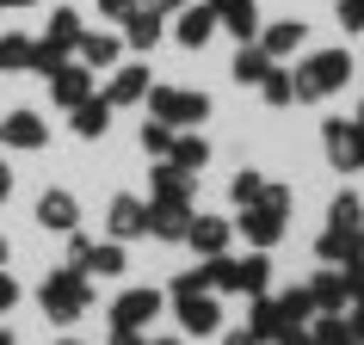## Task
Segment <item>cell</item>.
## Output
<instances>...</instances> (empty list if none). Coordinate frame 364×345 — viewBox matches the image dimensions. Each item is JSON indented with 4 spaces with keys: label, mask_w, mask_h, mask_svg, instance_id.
<instances>
[{
    "label": "cell",
    "mask_w": 364,
    "mask_h": 345,
    "mask_svg": "<svg viewBox=\"0 0 364 345\" xmlns=\"http://www.w3.org/2000/svg\"><path fill=\"white\" fill-rule=\"evenodd\" d=\"M38 302H43V314H50V321L68 327V321H80V314H87L93 284H87V271H80V265H62V271H50V278H43Z\"/></svg>",
    "instance_id": "obj_1"
},
{
    "label": "cell",
    "mask_w": 364,
    "mask_h": 345,
    "mask_svg": "<svg viewBox=\"0 0 364 345\" xmlns=\"http://www.w3.org/2000/svg\"><path fill=\"white\" fill-rule=\"evenodd\" d=\"M284 216H290V185H266V197L241 210V234H247L253 247L266 253V247H278V234H284Z\"/></svg>",
    "instance_id": "obj_2"
},
{
    "label": "cell",
    "mask_w": 364,
    "mask_h": 345,
    "mask_svg": "<svg viewBox=\"0 0 364 345\" xmlns=\"http://www.w3.org/2000/svg\"><path fill=\"white\" fill-rule=\"evenodd\" d=\"M173 308H179V327L186 333H216L223 327V308H216V296L204 284H198V271H186V278H173Z\"/></svg>",
    "instance_id": "obj_3"
},
{
    "label": "cell",
    "mask_w": 364,
    "mask_h": 345,
    "mask_svg": "<svg viewBox=\"0 0 364 345\" xmlns=\"http://www.w3.org/2000/svg\"><path fill=\"white\" fill-rule=\"evenodd\" d=\"M346 80H352V56L346 50H321V56H309L296 68V99H327V93H340Z\"/></svg>",
    "instance_id": "obj_4"
},
{
    "label": "cell",
    "mask_w": 364,
    "mask_h": 345,
    "mask_svg": "<svg viewBox=\"0 0 364 345\" xmlns=\"http://www.w3.org/2000/svg\"><path fill=\"white\" fill-rule=\"evenodd\" d=\"M149 105H154V117L161 124H204L210 117V99L204 93H186V87H149Z\"/></svg>",
    "instance_id": "obj_5"
},
{
    "label": "cell",
    "mask_w": 364,
    "mask_h": 345,
    "mask_svg": "<svg viewBox=\"0 0 364 345\" xmlns=\"http://www.w3.org/2000/svg\"><path fill=\"white\" fill-rule=\"evenodd\" d=\"M321 148H327V160H333L340 172H352V167L364 160V130H358V117H352V124H346V117H327V124H321Z\"/></svg>",
    "instance_id": "obj_6"
},
{
    "label": "cell",
    "mask_w": 364,
    "mask_h": 345,
    "mask_svg": "<svg viewBox=\"0 0 364 345\" xmlns=\"http://www.w3.org/2000/svg\"><path fill=\"white\" fill-rule=\"evenodd\" d=\"M50 99H56V105H68V111H75L80 99H93V68H87V62H62V68H50Z\"/></svg>",
    "instance_id": "obj_7"
},
{
    "label": "cell",
    "mask_w": 364,
    "mask_h": 345,
    "mask_svg": "<svg viewBox=\"0 0 364 345\" xmlns=\"http://www.w3.org/2000/svg\"><path fill=\"white\" fill-rule=\"evenodd\" d=\"M315 253H321V265H352V259H364V229L327 222V234L315 241Z\"/></svg>",
    "instance_id": "obj_8"
},
{
    "label": "cell",
    "mask_w": 364,
    "mask_h": 345,
    "mask_svg": "<svg viewBox=\"0 0 364 345\" xmlns=\"http://www.w3.org/2000/svg\"><path fill=\"white\" fill-rule=\"evenodd\" d=\"M154 314H161V290H142V284L112 302V327H149Z\"/></svg>",
    "instance_id": "obj_9"
},
{
    "label": "cell",
    "mask_w": 364,
    "mask_h": 345,
    "mask_svg": "<svg viewBox=\"0 0 364 345\" xmlns=\"http://www.w3.org/2000/svg\"><path fill=\"white\" fill-rule=\"evenodd\" d=\"M173 38L186 43V50H204V43L216 38V13L210 6H179V13H173Z\"/></svg>",
    "instance_id": "obj_10"
},
{
    "label": "cell",
    "mask_w": 364,
    "mask_h": 345,
    "mask_svg": "<svg viewBox=\"0 0 364 345\" xmlns=\"http://www.w3.org/2000/svg\"><path fill=\"white\" fill-rule=\"evenodd\" d=\"M38 222H43V229H56V234H75L80 229V204L68 192H43L38 197Z\"/></svg>",
    "instance_id": "obj_11"
},
{
    "label": "cell",
    "mask_w": 364,
    "mask_h": 345,
    "mask_svg": "<svg viewBox=\"0 0 364 345\" xmlns=\"http://www.w3.org/2000/svg\"><path fill=\"white\" fill-rule=\"evenodd\" d=\"M0 142H6V148H43V142H50V130H43L38 111H13L6 124H0Z\"/></svg>",
    "instance_id": "obj_12"
},
{
    "label": "cell",
    "mask_w": 364,
    "mask_h": 345,
    "mask_svg": "<svg viewBox=\"0 0 364 345\" xmlns=\"http://www.w3.org/2000/svg\"><path fill=\"white\" fill-rule=\"evenodd\" d=\"M192 229V204H149V234L154 241H186Z\"/></svg>",
    "instance_id": "obj_13"
},
{
    "label": "cell",
    "mask_w": 364,
    "mask_h": 345,
    "mask_svg": "<svg viewBox=\"0 0 364 345\" xmlns=\"http://www.w3.org/2000/svg\"><path fill=\"white\" fill-rule=\"evenodd\" d=\"M105 222H112L117 241H142V234H149V204H136V197H112V216H105Z\"/></svg>",
    "instance_id": "obj_14"
},
{
    "label": "cell",
    "mask_w": 364,
    "mask_h": 345,
    "mask_svg": "<svg viewBox=\"0 0 364 345\" xmlns=\"http://www.w3.org/2000/svg\"><path fill=\"white\" fill-rule=\"evenodd\" d=\"M229 234H235V222H223V216H192V229H186V241H192L204 259H216V253L229 247Z\"/></svg>",
    "instance_id": "obj_15"
},
{
    "label": "cell",
    "mask_w": 364,
    "mask_h": 345,
    "mask_svg": "<svg viewBox=\"0 0 364 345\" xmlns=\"http://www.w3.org/2000/svg\"><path fill=\"white\" fill-rule=\"evenodd\" d=\"M149 87H154V75L142 68V62H130V68H117V75H112L105 99H112V105H136V99H149Z\"/></svg>",
    "instance_id": "obj_16"
},
{
    "label": "cell",
    "mask_w": 364,
    "mask_h": 345,
    "mask_svg": "<svg viewBox=\"0 0 364 345\" xmlns=\"http://www.w3.org/2000/svg\"><path fill=\"white\" fill-rule=\"evenodd\" d=\"M303 31H309L303 19H278V25H266V31H259V50H266L272 62H284L290 50H303Z\"/></svg>",
    "instance_id": "obj_17"
},
{
    "label": "cell",
    "mask_w": 364,
    "mask_h": 345,
    "mask_svg": "<svg viewBox=\"0 0 364 345\" xmlns=\"http://www.w3.org/2000/svg\"><path fill=\"white\" fill-rule=\"evenodd\" d=\"M154 204H192V172H179L173 160L154 167Z\"/></svg>",
    "instance_id": "obj_18"
},
{
    "label": "cell",
    "mask_w": 364,
    "mask_h": 345,
    "mask_svg": "<svg viewBox=\"0 0 364 345\" xmlns=\"http://www.w3.org/2000/svg\"><path fill=\"white\" fill-rule=\"evenodd\" d=\"M272 68H278V62H272L266 50H259V38H253V43H241V50H235V80H241V87H259V80H266Z\"/></svg>",
    "instance_id": "obj_19"
},
{
    "label": "cell",
    "mask_w": 364,
    "mask_h": 345,
    "mask_svg": "<svg viewBox=\"0 0 364 345\" xmlns=\"http://www.w3.org/2000/svg\"><path fill=\"white\" fill-rule=\"evenodd\" d=\"M105 130H112V99H80V105H75V136L99 142Z\"/></svg>",
    "instance_id": "obj_20"
},
{
    "label": "cell",
    "mask_w": 364,
    "mask_h": 345,
    "mask_svg": "<svg viewBox=\"0 0 364 345\" xmlns=\"http://www.w3.org/2000/svg\"><path fill=\"white\" fill-rule=\"evenodd\" d=\"M173 167L179 172H204V160H210V142H204V136H192V130H179L173 136V154H167Z\"/></svg>",
    "instance_id": "obj_21"
},
{
    "label": "cell",
    "mask_w": 364,
    "mask_h": 345,
    "mask_svg": "<svg viewBox=\"0 0 364 345\" xmlns=\"http://www.w3.org/2000/svg\"><path fill=\"white\" fill-rule=\"evenodd\" d=\"M266 284H272V259H266V253H253V259L235 265V284L229 290H241V296H266Z\"/></svg>",
    "instance_id": "obj_22"
},
{
    "label": "cell",
    "mask_w": 364,
    "mask_h": 345,
    "mask_svg": "<svg viewBox=\"0 0 364 345\" xmlns=\"http://www.w3.org/2000/svg\"><path fill=\"white\" fill-rule=\"evenodd\" d=\"M124 38H130V50H154V43H161V13L136 6L130 19H124Z\"/></svg>",
    "instance_id": "obj_23"
},
{
    "label": "cell",
    "mask_w": 364,
    "mask_h": 345,
    "mask_svg": "<svg viewBox=\"0 0 364 345\" xmlns=\"http://www.w3.org/2000/svg\"><path fill=\"white\" fill-rule=\"evenodd\" d=\"M75 50H80L87 68H112V62H117V38H112V31H80Z\"/></svg>",
    "instance_id": "obj_24"
},
{
    "label": "cell",
    "mask_w": 364,
    "mask_h": 345,
    "mask_svg": "<svg viewBox=\"0 0 364 345\" xmlns=\"http://www.w3.org/2000/svg\"><path fill=\"white\" fill-rule=\"evenodd\" d=\"M309 296H315V308L321 314H340V302H346V278H340V265H327L315 284H309Z\"/></svg>",
    "instance_id": "obj_25"
},
{
    "label": "cell",
    "mask_w": 364,
    "mask_h": 345,
    "mask_svg": "<svg viewBox=\"0 0 364 345\" xmlns=\"http://www.w3.org/2000/svg\"><path fill=\"white\" fill-rule=\"evenodd\" d=\"M31 50H38V43L25 38V31H0V75H19V68H31Z\"/></svg>",
    "instance_id": "obj_26"
},
{
    "label": "cell",
    "mask_w": 364,
    "mask_h": 345,
    "mask_svg": "<svg viewBox=\"0 0 364 345\" xmlns=\"http://www.w3.org/2000/svg\"><path fill=\"white\" fill-rule=\"evenodd\" d=\"M278 314H284V327H309V321H315V296H309V284L303 290H284Z\"/></svg>",
    "instance_id": "obj_27"
},
{
    "label": "cell",
    "mask_w": 364,
    "mask_h": 345,
    "mask_svg": "<svg viewBox=\"0 0 364 345\" xmlns=\"http://www.w3.org/2000/svg\"><path fill=\"white\" fill-rule=\"evenodd\" d=\"M266 185H272L266 172L241 167V172H235V185H229V197H235V204H241V210H247V204H259V197H266Z\"/></svg>",
    "instance_id": "obj_28"
},
{
    "label": "cell",
    "mask_w": 364,
    "mask_h": 345,
    "mask_svg": "<svg viewBox=\"0 0 364 345\" xmlns=\"http://www.w3.org/2000/svg\"><path fill=\"white\" fill-rule=\"evenodd\" d=\"M259 93H266V105H296V75H290V68H272V75L259 80Z\"/></svg>",
    "instance_id": "obj_29"
},
{
    "label": "cell",
    "mask_w": 364,
    "mask_h": 345,
    "mask_svg": "<svg viewBox=\"0 0 364 345\" xmlns=\"http://www.w3.org/2000/svg\"><path fill=\"white\" fill-rule=\"evenodd\" d=\"M173 124H161V117H154V124H142V154H154V160H167L173 154Z\"/></svg>",
    "instance_id": "obj_30"
},
{
    "label": "cell",
    "mask_w": 364,
    "mask_h": 345,
    "mask_svg": "<svg viewBox=\"0 0 364 345\" xmlns=\"http://www.w3.org/2000/svg\"><path fill=\"white\" fill-rule=\"evenodd\" d=\"M309 339H315V345H352V321H346V314H321Z\"/></svg>",
    "instance_id": "obj_31"
},
{
    "label": "cell",
    "mask_w": 364,
    "mask_h": 345,
    "mask_svg": "<svg viewBox=\"0 0 364 345\" xmlns=\"http://www.w3.org/2000/svg\"><path fill=\"white\" fill-rule=\"evenodd\" d=\"M278 327H284V314H278V302H266V296H259V302H253V339H278Z\"/></svg>",
    "instance_id": "obj_32"
},
{
    "label": "cell",
    "mask_w": 364,
    "mask_h": 345,
    "mask_svg": "<svg viewBox=\"0 0 364 345\" xmlns=\"http://www.w3.org/2000/svg\"><path fill=\"white\" fill-rule=\"evenodd\" d=\"M87 271L93 278H124V247H93L87 253Z\"/></svg>",
    "instance_id": "obj_33"
},
{
    "label": "cell",
    "mask_w": 364,
    "mask_h": 345,
    "mask_svg": "<svg viewBox=\"0 0 364 345\" xmlns=\"http://www.w3.org/2000/svg\"><path fill=\"white\" fill-rule=\"evenodd\" d=\"M327 222H340V229H358V222H364V204H358L352 192H340V197H333V210H327Z\"/></svg>",
    "instance_id": "obj_34"
},
{
    "label": "cell",
    "mask_w": 364,
    "mask_h": 345,
    "mask_svg": "<svg viewBox=\"0 0 364 345\" xmlns=\"http://www.w3.org/2000/svg\"><path fill=\"white\" fill-rule=\"evenodd\" d=\"M340 25L346 31H364V0H340Z\"/></svg>",
    "instance_id": "obj_35"
},
{
    "label": "cell",
    "mask_w": 364,
    "mask_h": 345,
    "mask_svg": "<svg viewBox=\"0 0 364 345\" xmlns=\"http://www.w3.org/2000/svg\"><path fill=\"white\" fill-rule=\"evenodd\" d=\"M340 278H346V296H358V302H364V259H352Z\"/></svg>",
    "instance_id": "obj_36"
},
{
    "label": "cell",
    "mask_w": 364,
    "mask_h": 345,
    "mask_svg": "<svg viewBox=\"0 0 364 345\" xmlns=\"http://www.w3.org/2000/svg\"><path fill=\"white\" fill-rule=\"evenodd\" d=\"M99 13H105V19H117V25H124V19H130V13H136V0H99Z\"/></svg>",
    "instance_id": "obj_37"
},
{
    "label": "cell",
    "mask_w": 364,
    "mask_h": 345,
    "mask_svg": "<svg viewBox=\"0 0 364 345\" xmlns=\"http://www.w3.org/2000/svg\"><path fill=\"white\" fill-rule=\"evenodd\" d=\"M19 302V284H13V278H6V271H0V314H6V308Z\"/></svg>",
    "instance_id": "obj_38"
},
{
    "label": "cell",
    "mask_w": 364,
    "mask_h": 345,
    "mask_svg": "<svg viewBox=\"0 0 364 345\" xmlns=\"http://www.w3.org/2000/svg\"><path fill=\"white\" fill-rule=\"evenodd\" d=\"M278 345H315V339H309L303 327H278Z\"/></svg>",
    "instance_id": "obj_39"
},
{
    "label": "cell",
    "mask_w": 364,
    "mask_h": 345,
    "mask_svg": "<svg viewBox=\"0 0 364 345\" xmlns=\"http://www.w3.org/2000/svg\"><path fill=\"white\" fill-rule=\"evenodd\" d=\"M112 345H149V339H142V327H117Z\"/></svg>",
    "instance_id": "obj_40"
},
{
    "label": "cell",
    "mask_w": 364,
    "mask_h": 345,
    "mask_svg": "<svg viewBox=\"0 0 364 345\" xmlns=\"http://www.w3.org/2000/svg\"><path fill=\"white\" fill-rule=\"evenodd\" d=\"M136 6H149V13H161V19H167V13H179L186 0H136Z\"/></svg>",
    "instance_id": "obj_41"
},
{
    "label": "cell",
    "mask_w": 364,
    "mask_h": 345,
    "mask_svg": "<svg viewBox=\"0 0 364 345\" xmlns=\"http://www.w3.org/2000/svg\"><path fill=\"white\" fill-rule=\"evenodd\" d=\"M13 197V172H6V160H0V204Z\"/></svg>",
    "instance_id": "obj_42"
},
{
    "label": "cell",
    "mask_w": 364,
    "mask_h": 345,
    "mask_svg": "<svg viewBox=\"0 0 364 345\" xmlns=\"http://www.w3.org/2000/svg\"><path fill=\"white\" fill-rule=\"evenodd\" d=\"M223 345H259V339H253V333H229Z\"/></svg>",
    "instance_id": "obj_43"
},
{
    "label": "cell",
    "mask_w": 364,
    "mask_h": 345,
    "mask_svg": "<svg viewBox=\"0 0 364 345\" xmlns=\"http://www.w3.org/2000/svg\"><path fill=\"white\" fill-rule=\"evenodd\" d=\"M0 345H13V333H6V327H0Z\"/></svg>",
    "instance_id": "obj_44"
},
{
    "label": "cell",
    "mask_w": 364,
    "mask_h": 345,
    "mask_svg": "<svg viewBox=\"0 0 364 345\" xmlns=\"http://www.w3.org/2000/svg\"><path fill=\"white\" fill-rule=\"evenodd\" d=\"M6 6H31V0H6Z\"/></svg>",
    "instance_id": "obj_45"
},
{
    "label": "cell",
    "mask_w": 364,
    "mask_h": 345,
    "mask_svg": "<svg viewBox=\"0 0 364 345\" xmlns=\"http://www.w3.org/2000/svg\"><path fill=\"white\" fill-rule=\"evenodd\" d=\"M0 265H6V241H0Z\"/></svg>",
    "instance_id": "obj_46"
},
{
    "label": "cell",
    "mask_w": 364,
    "mask_h": 345,
    "mask_svg": "<svg viewBox=\"0 0 364 345\" xmlns=\"http://www.w3.org/2000/svg\"><path fill=\"white\" fill-rule=\"evenodd\" d=\"M154 345H179V339H154Z\"/></svg>",
    "instance_id": "obj_47"
},
{
    "label": "cell",
    "mask_w": 364,
    "mask_h": 345,
    "mask_svg": "<svg viewBox=\"0 0 364 345\" xmlns=\"http://www.w3.org/2000/svg\"><path fill=\"white\" fill-rule=\"evenodd\" d=\"M358 130H364V105H358Z\"/></svg>",
    "instance_id": "obj_48"
},
{
    "label": "cell",
    "mask_w": 364,
    "mask_h": 345,
    "mask_svg": "<svg viewBox=\"0 0 364 345\" xmlns=\"http://www.w3.org/2000/svg\"><path fill=\"white\" fill-rule=\"evenodd\" d=\"M62 345H80V339H62Z\"/></svg>",
    "instance_id": "obj_49"
},
{
    "label": "cell",
    "mask_w": 364,
    "mask_h": 345,
    "mask_svg": "<svg viewBox=\"0 0 364 345\" xmlns=\"http://www.w3.org/2000/svg\"><path fill=\"white\" fill-rule=\"evenodd\" d=\"M0 6H6V0H0Z\"/></svg>",
    "instance_id": "obj_50"
},
{
    "label": "cell",
    "mask_w": 364,
    "mask_h": 345,
    "mask_svg": "<svg viewBox=\"0 0 364 345\" xmlns=\"http://www.w3.org/2000/svg\"><path fill=\"white\" fill-rule=\"evenodd\" d=\"M358 167H364V160H358Z\"/></svg>",
    "instance_id": "obj_51"
}]
</instances>
